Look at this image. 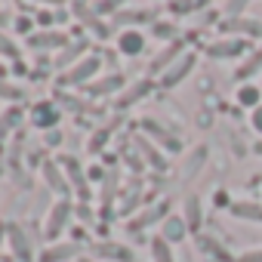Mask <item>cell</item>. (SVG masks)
I'll return each instance as SVG.
<instances>
[{
    "label": "cell",
    "instance_id": "cell-27",
    "mask_svg": "<svg viewBox=\"0 0 262 262\" xmlns=\"http://www.w3.org/2000/svg\"><path fill=\"white\" fill-rule=\"evenodd\" d=\"M155 13L151 10H129V13H117L114 25H133V22H148Z\"/></svg>",
    "mask_w": 262,
    "mask_h": 262
},
{
    "label": "cell",
    "instance_id": "cell-2",
    "mask_svg": "<svg viewBox=\"0 0 262 262\" xmlns=\"http://www.w3.org/2000/svg\"><path fill=\"white\" fill-rule=\"evenodd\" d=\"M247 50H250V40H241V37H219L204 47L210 59H241Z\"/></svg>",
    "mask_w": 262,
    "mask_h": 262
},
{
    "label": "cell",
    "instance_id": "cell-26",
    "mask_svg": "<svg viewBox=\"0 0 262 262\" xmlns=\"http://www.w3.org/2000/svg\"><path fill=\"white\" fill-rule=\"evenodd\" d=\"M210 0H170V13L176 16H185V13H194V10H204Z\"/></svg>",
    "mask_w": 262,
    "mask_h": 262
},
{
    "label": "cell",
    "instance_id": "cell-40",
    "mask_svg": "<svg viewBox=\"0 0 262 262\" xmlns=\"http://www.w3.org/2000/svg\"><path fill=\"white\" fill-rule=\"evenodd\" d=\"M0 99H22V90H19V86H7V83H0Z\"/></svg>",
    "mask_w": 262,
    "mask_h": 262
},
{
    "label": "cell",
    "instance_id": "cell-41",
    "mask_svg": "<svg viewBox=\"0 0 262 262\" xmlns=\"http://www.w3.org/2000/svg\"><path fill=\"white\" fill-rule=\"evenodd\" d=\"M77 216H80L83 222H90V219H93V210H86V207H77Z\"/></svg>",
    "mask_w": 262,
    "mask_h": 262
},
{
    "label": "cell",
    "instance_id": "cell-8",
    "mask_svg": "<svg viewBox=\"0 0 262 262\" xmlns=\"http://www.w3.org/2000/svg\"><path fill=\"white\" fill-rule=\"evenodd\" d=\"M99 65H102V62H99V56H86L80 65H74L68 74H62V80H59V83H83V80H90V77L99 71Z\"/></svg>",
    "mask_w": 262,
    "mask_h": 262
},
{
    "label": "cell",
    "instance_id": "cell-11",
    "mask_svg": "<svg viewBox=\"0 0 262 262\" xmlns=\"http://www.w3.org/2000/svg\"><path fill=\"white\" fill-rule=\"evenodd\" d=\"M228 213H231L234 219H241V222H256V225H262V204H259V201H231Z\"/></svg>",
    "mask_w": 262,
    "mask_h": 262
},
{
    "label": "cell",
    "instance_id": "cell-38",
    "mask_svg": "<svg viewBox=\"0 0 262 262\" xmlns=\"http://www.w3.org/2000/svg\"><path fill=\"white\" fill-rule=\"evenodd\" d=\"M0 53H4V56H19V50H16V43L10 40V37H4V34H0Z\"/></svg>",
    "mask_w": 262,
    "mask_h": 262
},
{
    "label": "cell",
    "instance_id": "cell-10",
    "mask_svg": "<svg viewBox=\"0 0 262 262\" xmlns=\"http://www.w3.org/2000/svg\"><path fill=\"white\" fill-rule=\"evenodd\" d=\"M198 250L207 256V259H213V262H234L237 256H231L216 237H210V234H198Z\"/></svg>",
    "mask_w": 262,
    "mask_h": 262
},
{
    "label": "cell",
    "instance_id": "cell-23",
    "mask_svg": "<svg viewBox=\"0 0 262 262\" xmlns=\"http://www.w3.org/2000/svg\"><path fill=\"white\" fill-rule=\"evenodd\" d=\"M43 179L50 182V188L53 191H62V194H68V182H65V173H59V167L56 164H43Z\"/></svg>",
    "mask_w": 262,
    "mask_h": 262
},
{
    "label": "cell",
    "instance_id": "cell-22",
    "mask_svg": "<svg viewBox=\"0 0 262 262\" xmlns=\"http://www.w3.org/2000/svg\"><path fill=\"white\" fill-rule=\"evenodd\" d=\"M151 262H176L173 244H167L161 234H158V237H151Z\"/></svg>",
    "mask_w": 262,
    "mask_h": 262
},
{
    "label": "cell",
    "instance_id": "cell-16",
    "mask_svg": "<svg viewBox=\"0 0 262 262\" xmlns=\"http://www.w3.org/2000/svg\"><path fill=\"white\" fill-rule=\"evenodd\" d=\"M117 47H120L123 56H139V53L145 50V34L129 28V31H123V34L117 37Z\"/></svg>",
    "mask_w": 262,
    "mask_h": 262
},
{
    "label": "cell",
    "instance_id": "cell-14",
    "mask_svg": "<svg viewBox=\"0 0 262 262\" xmlns=\"http://www.w3.org/2000/svg\"><path fill=\"white\" fill-rule=\"evenodd\" d=\"M74 13H77L83 22H86V28H90L93 34H99V37H108V34H111V28H108V25L99 19V13H93V10L83 4V0H77V4H74Z\"/></svg>",
    "mask_w": 262,
    "mask_h": 262
},
{
    "label": "cell",
    "instance_id": "cell-17",
    "mask_svg": "<svg viewBox=\"0 0 262 262\" xmlns=\"http://www.w3.org/2000/svg\"><path fill=\"white\" fill-rule=\"evenodd\" d=\"M148 93H151V80H148V77H145V80H136L133 86H129V90L117 99V108H129V105H136V102H139V99H145Z\"/></svg>",
    "mask_w": 262,
    "mask_h": 262
},
{
    "label": "cell",
    "instance_id": "cell-24",
    "mask_svg": "<svg viewBox=\"0 0 262 262\" xmlns=\"http://www.w3.org/2000/svg\"><path fill=\"white\" fill-rule=\"evenodd\" d=\"M65 43H68V37H65V34H59V31H50V34H34V37H31V47H37V50L65 47Z\"/></svg>",
    "mask_w": 262,
    "mask_h": 262
},
{
    "label": "cell",
    "instance_id": "cell-21",
    "mask_svg": "<svg viewBox=\"0 0 262 262\" xmlns=\"http://www.w3.org/2000/svg\"><path fill=\"white\" fill-rule=\"evenodd\" d=\"M142 126L148 129V133H151L161 145H167V151H179V139H173L167 129H161V126H158V120H142Z\"/></svg>",
    "mask_w": 262,
    "mask_h": 262
},
{
    "label": "cell",
    "instance_id": "cell-31",
    "mask_svg": "<svg viewBox=\"0 0 262 262\" xmlns=\"http://www.w3.org/2000/svg\"><path fill=\"white\" fill-rule=\"evenodd\" d=\"M114 126H117V123H108V126L99 129V133H93V139H90V151H102V145H105L108 136L114 133Z\"/></svg>",
    "mask_w": 262,
    "mask_h": 262
},
{
    "label": "cell",
    "instance_id": "cell-20",
    "mask_svg": "<svg viewBox=\"0 0 262 262\" xmlns=\"http://www.w3.org/2000/svg\"><path fill=\"white\" fill-rule=\"evenodd\" d=\"M136 145H139L142 158H145V161H148V164H151L155 170H167V158H164V155L158 151V145H155V142H148L145 136H139V139H136Z\"/></svg>",
    "mask_w": 262,
    "mask_h": 262
},
{
    "label": "cell",
    "instance_id": "cell-46",
    "mask_svg": "<svg viewBox=\"0 0 262 262\" xmlns=\"http://www.w3.org/2000/svg\"><path fill=\"white\" fill-rule=\"evenodd\" d=\"M80 262H90V259H80Z\"/></svg>",
    "mask_w": 262,
    "mask_h": 262
},
{
    "label": "cell",
    "instance_id": "cell-1",
    "mask_svg": "<svg viewBox=\"0 0 262 262\" xmlns=\"http://www.w3.org/2000/svg\"><path fill=\"white\" fill-rule=\"evenodd\" d=\"M222 37H241V40H262V22L250 19V16H237V19H222L219 22Z\"/></svg>",
    "mask_w": 262,
    "mask_h": 262
},
{
    "label": "cell",
    "instance_id": "cell-28",
    "mask_svg": "<svg viewBox=\"0 0 262 262\" xmlns=\"http://www.w3.org/2000/svg\"><path fill=\"white\" fill-rule=\"evenodd\" d=\"M151 34L158 37V40H179V28L173 25V22H155V28H151Z\"/></svg>",
    "mask_w": 262,
    "mask_h": 262
},
{
    "label": "cell",
    "instance_id": "cell-29",
    "mask_svg": "<svg viewBox=\"0 0 262 262\" xmlns=\"http://www.w3.org/2000/svg\"><path fill=\"white\" fill-rule=\"evenodd\" d=\"M62 167L68 170V176H71V182L80 188V194H86V182H83V173H80V164L74 161V158H65L62 161Z\"/></svg>",
    "mask_w": 262,
    "mask_h": 262
},
{
    "label": "cell",
    "instance_id": "cell-45",
    "mask_svg": "<svg viewBox=\"0 0 262 262\" xmlns=\"http://www.w3.org/2000/svg\"><path fill=\"white\" fill-rule=\"evenodd\" d=\"M47 4H65V0H47Z\"/></svg>",
    "mask_w": 262,
    "mask_h": 262
},
{
    "label": "cell",
    "instance_id": "cell-32",
    "mask_svg": "<svg viewBox=\"0 0 262 262\" xmlns=\"http://www.w3.org/2000/svg\"><path fill=\"white\" fill-rule=\"evenodd\" d=\"M83 50H86V40H80V43H71V47H68V50H65V53L56 59V65H68V62H71V59H77Z\"/></svg>",
    "mask_w": 262,
    "mask_h": 262
},
{
    "label": "cell",
    "instance_id": "cell-34",
    "mask_svg": "<svg viewBox=\"0 0 262 262\" xmlns=\"http://www.w3.org/2000/svg\"><path fill=\"white\" fill-rule=\"evenodd\" d=\"M19 117H22V114H19V108H16V111H7L4 117H0V136H4L10 126H16V123H19Z\"/></svg>",
    "mask_w": 262,
    "mask_h": 262
},
{
    "label": "cell",
    "instance_id": "cell-3",
    "mask_svg": "<svg viewBox=\"0 0 262 262\" xmlns=\"http://www.w3.org/2000/svg\"><path fill=\"white\" fill-rule=\"evenodd\" d=\"M194 62H198V56L194 53H182L164 74H161V86L164 90H173V86H179L188 74H191V68H194Z\"/></svg>",
    "mask_w": 262,
    "mask_h": 262
},
{
    "label": "cell",
    "instance_id": "cell-33",
    "mask_svg": "<svg viewBox=\"0 0 262 262\" xmlns=\"http://www.w3.org/2000/svg\"><path fill=\"white\" fill-rule=\"evenodd\" d=\"M247 4H250V0H228V4H225V16H222V19H237V16H244Z\"/></svg>",
    "mask_w": 262,
    "mask_h": 262
},
{
    "label": "cell",
    "instance_id": "cell-25",
    "mask_svg": "<svg viewBox=\"0 0 262 262\" xmlns=\"http://www.w3.org/2000/svg\"><path fill=\"white\" fill-rule=\"evenodd\" d=\"M120 86H123V77H120V74H111V77H105V80L90 83L86 90H90L93 96H105V93H114V90H120Z\"/></svg>",
    "mask_w": 262,
    "mask_h": 262
},
{
    "label": "cell",
    "instance_id": "cell-37",
    "mask_svg": "<svg viewBox=\"0 0 262 262\" xmlns=\"http://www.w3.org/2000/svg\"><path fill=\"white\" fill-rule=\"evenodd\" d=\"M250 126H253L256 133L262 136V105H256V108L250 111Z\"/></svg>",
    "mask_w": 262,
    "mask_h": 262
},
{
    "label": "cell",
    "instance_id": "cell-7",
    "mask_svg": "<svg viewBox=\"0 0 262 262\" xmlns=\"http://www.w3.org/2000/svg\"><path fill=\"white\" fill-rule=\"evenodd\" d=\"M68 222H71V204H68V201H59V204L53 207L50 219H47V237H59Z\"/></svg>",
    "mask_w": 262,
    "mask_h": 262
},
{
    "label": "cell",
    "instance_id": "cell-12",
    "mask_svg": "<svg viewBox=\"0 0 262 262\" xmlns=\"http://www.w3.org/2000/svg\"><path fill=\"white\" fill-rule=\"evenodd\" d=\"M191 231H188V225H185V219L182 216H167L164 222H161V237L167 241V244H179V241H185Z\"/></svg>",
    "mask_w": 262,
    "mask_h": 262
},
{
    "label": "cell",
    "instance_id": "cell-44",
    "mask_svg": "<svg viewBox=\"0 0 262 262\" xmlns=\"http://www.w3.org/2000/svg\"><path fill=\"white\" fill-rule=\"evenodd\" d=\"M4 234H7V228H4V225H0V244H4Z\"/></svg>",
    "mask_w": 262,
    "mask_h": 262
},
{
    "label": "cell",
    "instance_id": "cell-6",
    "mask_svg": "<svg viewBox=\"0 0 262 262\" xmlns=\"http://www.w3.org/2000/svg\"><path fill=\"white\" fill-rule=\"evenodd\" d=\"M167 210H170V204H167V201H161V204H155V207H148L145 213H139V216H133V222H129L126 228H129V231H142V228H148V225H155V222H164V219L170 216Z\"/></svg>",
    "mask_w": 262,
    "mask_h": 262
},
{
    "label": "cell",
    "instance_id": "cell-18",
    "mask_svg": "<svg viewBox=\"0 0 262 262\" xmlns=\"http://www.w3.org/2000/svg\"><path fill=\"white\" fill-rule=\"evenodd\" d=\"M80 253L77 244H56V247H47L40 253V262H65V259H74Z\"/></svg>",
    "mask_w": 262,
    "mask_h": 262
},
{
    "label": "cell",
    "instance_id": "cell-9",
    "mask_svg": "<svg viewBox=\"0 0 262 262\" xmlns=\"http://www.w3.org/2000/svg\"><path fill=\"white\" fill-rule=\"evenodd\" d=\"M182 219L188 225V231L201 234V225H204V207H201V198L198 194H188L185 204H182Z\"/></svg>",
    "mask_w": 262,
    "mask_h": 262
},
{
    "label": "cell",
    "instance_id": "cell-36",
    "mask_svg": "<svg viewBox=\"0 0 262 262\" xmlns=\"http://www.w3.org/2000/svg\"><path fill=\"white\" fill-rule=\"evenodd\" d=\"M234 262H262V247H250V250H244Z\"/></svg>",
    "mask_w": 262,
    "mask_h": 262
},
{
    "label": "cell",
    "instance_id": "cell-42",
    "mask_svg": "<svg viewBox=\"0 0 262 262\" xmlns=\"http://www.w3.org/2000/svg\"><path fill=\"white\" fill-rule=\"evenodd\" d=\"M16 28L25 34V31H31V22H28V19H19V22H16Z\"/></svg>",
    "mask_w": 262,
    "mask_h": 262
},
{
    "label": "cell",
    "instance_id": "cell-13",
    "mask_svg": "<svg viewBox=\"0 0 262 262\" xmlns=\"http://www.w3.org/2000/svg\"><path fill=\"white\" fill-rule=\"evenodd\" d=\"M262 71V47H256V50H250V56L234 68V80H241V83H247L253 74H259Z\"/></svg>",
    "mask_w": 262,
    "mask_h": 262
},
{
    "label": "cell",
    "instance_id": "cell-5",
    "mask_svg": "<svg viewBox=\"0 0 262 262\" xmlns=\"http://www.w3.org/2000/svg\"><path fill=\"white\" fill-rule=\"evenodd\" d=\"M182 50H185V43H182V40H173V43H167V47H164V50H161V53L151 59V65H148V74H164V71H167V68H170V65H173L179 56H182Z\"/></svg>",
    "mask_w": 262,
    "mask_h": 262
},
{
    "label": "cell",
    "instance_id": "cell-43",
    "mask_svg": "<svg viewBox=\"0 0 262 262\" xmlns=\"http://www.w3.org/2000/svg\"><path fill=\"white\" fill-rule=\"evenodd\" d=\"M253 151H256V155H259V158H262V139H259V142H256V145H253Z\"/></svg>",
    "mask_w": 262,
    "mask_h": 262
},
{
    "label": "cell",
    "instance_id": "cell-19",
    "mask_svg": "<svg viewBox=\"0 0 262 262\" xmlns=\"http://www.w3.org/2000/svg\"><path fill=\"white\" fill-rule=\"evenodd\" d=\"M234 99H237L241 108H250V111H253L256 105H262V86H256V83H241Z\"/></svg>",
    "mask_w": 262,
    "mask_h": 262
},
{
    "label": "cell",
    "instance_id": "cell-39",
    "mask_svg": "<svg viewBox=\"0 0 262 262\" xmlns=\"http://www.w3.org/2000/svg\"><path fill=\"white\" fill-rule=\"evenodd\" d=\"M120 4H123V0H99V4H96V13H114Z\"/></svg>",
    "mask_w": 262,
    "mask_h": 262
},
{
    "label": "cell",
    "instance_id": "cell-35",
    "mask_svg": "<svg viewBox=\"0 0 262 262\" xmlns=\"http://www.w3.org/2000/svg\"><path fill=\"white\" fill-rule=\"evenodd\" d=\"M114 185H117V176H114V173H108V176H105V188H102V201H105V204H111V201H114V198H111V194H114Z\"/></svg>",
    "mask_w": 262,
    "mask_h": 262
},
{
    "label": "cell",
    "instance_id": "cell-30",
    "mask_svg": "<svg viewBox=\"0 0 262 262\" xmlns=\"http://www.w3.org/2000/svg\"><path fill=\"white\" fill-rule=\"evenodd\" d=\"M34 120H37V126H53V123L59 120V114H56V108H50V105H37V108H34Z\"/></svg>",
    "mask_w": 262,
    "mask_h": 262
},
{
    "label": "cell",
    "instance_id": "cell-4",
    "mask_svg": "<svg viewBox=\"0 0 262 262\" xmlns=\"http://www.w3.org/2000/svg\"><path fill=\"white\" fill-rule=\"evenodd\" d=\"M7 237H10V250H13L16 262H31V259H34L31 241H28V234H25L19 225H10V228H7Z\"/></svg>",
    "mask_w": 262,
    "mask_h": 262
},
{
    "label": "cell",
    "instance_id": "cell-15",
    "mask_svg": "<svg viewBox=\"0 0 262 262\" xmlns=\"http://www.w3.org/2000/svg\"><path fill=\"white\" fill-rule=\"evenodd\" d=\"M93 250H96V256H105V259H114V262H133V250L123 247V244H114V241L96 244Z\"/></svg>",
    "mask_w": 262,
    "mask_h": 262
}]
</instances>
